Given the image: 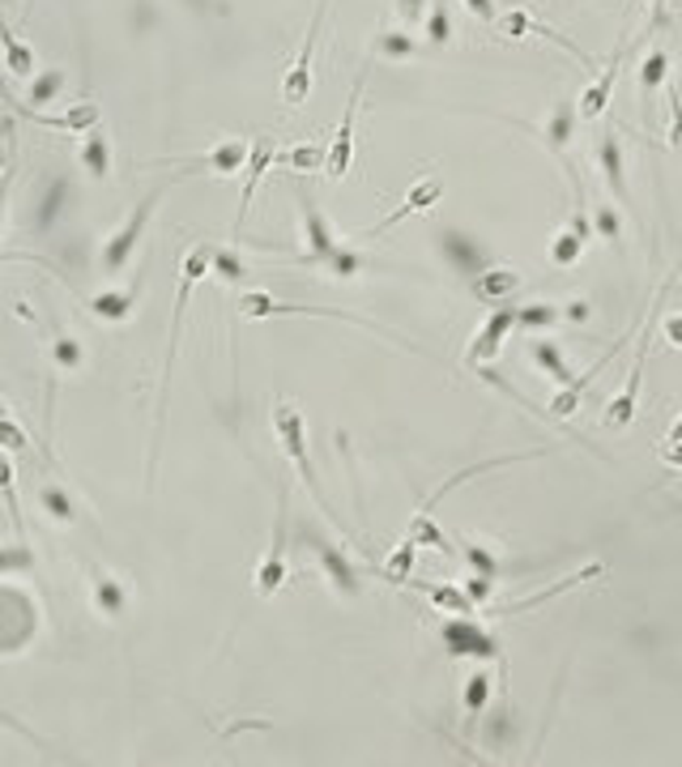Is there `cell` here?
Returning <instances> with one entry per match:
<instances>
[{
    "label": "cell",
    "instance_id": "cell-1",
    "mask_svg": "<svg viewBox=\"0 0 682 767\" xmlns=\"http://www.w3.org/2000/svg\"><path fill=\"white\" fill-rule=\"evenodd\" d=\"M214 265V247L205 239L184 252L180 260V290H175V316H171V337H166V358H163V388H159V413H154V443L163 436V422H166V392H171V371H175V358H180V333H184V311H189V299L196 290V282L210 274Z\"/></svg>",
    "mask_w": 682,
    "mask_h": 767
},
{
    "label": "cell",
    "instance_id": "cell-2",
    "mask_svg": "<svg viewBox=\"0 0 682 767\" xmlns=\"http://www.w3.org/2000/svg\"><path fill=\"white\" fill-rule=\"evenodd\" d=\"M163 192L166 184H154V188L145 192L141 201H136V209L129 214V218L120 222L115 231H111L108 239H103V252H99V269L108 277L115 274H124L129 269V260L136 256V244L145 239V226H150V218H154V209H159V201H163Z\"/></svg>",
    "mask_w": 682,
    "mask_h": 767
},
{
    "label": "cell",
    "instance_id": "cell-3",
    "mask_svg": "<svg viewBox=\"0 0 682 767\" xmlns=\"http://www.w3.org/2000/svg\"><path fill=\"white\" fill-rule=\"evenodd\" d=\"M273 431H277V439H282V452H286V457L295 461V469H299L303 487H307L312 499L320 503V512H328V521L337 524V512L328 508L325 491H320V478H316L312 457H307V422H303V410L295 406V401H277V406H273Z\"/></svg>",
    "mask_w": 682,
    "mask_h": 767
},
{
    "label": "cell",
    "instance_id": "cell-4",
    "mask_svg": "<svg viewBox=\"0 0 682 767\" xmlns=\"http://www.w3.org/2000/svg\"><path fill=\"white\" fill-rule=\"evenodd\" d=\"M439 640H444V653H448V657L499 661V665H503V644H499V635L487 627H478L469 614H452V618H444Z\"/></svg>",
    "mask_w": 682,
    "mask_h": 767
},
{
    "label": "cell",
    "instance_id": "cell-5",
    "mask_svg": "<svg viewBox=\"0 0 682 767\" xmlns=\"http://www.w3.org/2000/svg\"><path fill=\"white\" fill-rule=\"evenodd\" d=\"M295 201H299V218H303V256H299V265H312V269H325L328 260L337 256V247H342V239L333 235V226H328V218L320 214V205H316V196H312V188L307 184H295Z\"/></svg>",
    "mask_w": 682,
    "mask_h": 767
},
{
    "label": "cell",
    "instance_id": "cell-6",
    "mask_svg": "<svg viewBox=\"0 0 682 767\" xmlns=\"http://www.w3.org/2000/svg\"><path fill=\"white\" fill-rule=\"evenodd\" d=\"M303 542H312V554H316V563H320V572H325L328 589L333 593H342V597H358L363 593V580H358V567L350 563V554L337 546V542H328L320 529H303Z\"/></svg>",
    "mask_w": 682,
    "mask_h": 767
},
{
    "label": "cell",
    "instance_id": "cell-7",
    "mask_svg": "<svg viewBox=\"0 0 682 767\" xmlns=\"http://www.w3.org/2000/svg\"><path fill=\"white\" fill-rule=\"evenodd\" d=\"M363 85H367V69H358L355 90H350L346 111H342V124H337L333 141L325 145V175L328 180H346L350 166H355V115H358V103H363Z\"/></svg>",
    "mask_w": 682,
    "mask_h": 767
},
{
    "label": "cell",
    "instance_id": "cell-8",
    "mask_svg": "<svg viewBox=\"0 0 682 767\" xmlns=\"http://www.w3.org/2000/svg\"><path fill=\"white\" fill-rule=\"evenodd\" d=\"M517 329V307H508V303H495V311L482 320V329L474 333V341H469V350H465V367H491L495 358L503 355V341L512 337Z\"/></svg>",
    "mask_w": 682,
    "mask_h": 767
},
{
    "label": "cell",
    "instance_id": "cell-9",
    "mask_svg": "<svg viewBox=\"0 0 682 767\" xmlns=\"http://www.w3.org/2000/svg\"><path fill=\"white\" fill-rule=\"evenodd\" d=\"M286 487L277 491V517H273V542H269V550H265V559H261V567H256V593L261 597H273L282 584H286V575H291V567H286Z\"/></svg>",
    "mask_w": 682,
    "mask_h": 767
},
{
    "label": "cell",
    "instance_id": "cell-10",
    "mask_svg": "<svg viewBox=\"0 0 682 767\" xmlns=\"http://www.w3.org/2000/svg\"><path fill=\"white\" fill-rule=\"evenodd\" d=\"M576 103L572 99H559L554 108H550V115H546V124L542 129H529V124H520V129H529V133H538V141L546 145V154H554L559 163H563V171H568V180H572V188L580 184L576 180V163L568 158V145H572V137H576Z\"/></svg>",
    "mask_w": 682,
    "mask_h": 767
},
{
    "label": "cell",
    "instance_id": "cell-11",
    "mask_svg": "<svg viewBox=\"0 0 682 767\" xmlns=\"http://www.w3.org/2000/svg\"><path fill=\"white\" fill-rule=\"evenodd\" d=\"M325 18H328V0H316L312 27H307V39H303V52H299V60L291 64L286 82H282V99H286L291 108H299V103H307V94H312V60H316V43H320V30H325Z\"/></svg>",
    "mask_w": 682,
    "mask_h": 767
},
{
    "label": "cell",
    "instance_id": "cell-12",
    "mask_svg": "<svg viewBox=\"0 0 682 767\" xmlns=\"http://www.w3.org/2000/svg\"><path fill=\"white\" fill-rule=\"evenodd\" d=\"M593 158H598L601 180H605V188L614 192L619 209L631 214L635 205H631V188H628V150H623V137L614 129H605L598 137V145H593Z\"/></svg>",
    "mask_w": 682,
    "mask_h": 767
},
{
    "label": "cell",
    "instance_id": "cell-13",
    "mask_svg": "<svg viewBox=\"0 0 682 767\" xmlns=\"http://www.w3.org/2000/svg\"><path fill=\"white\" fill-rule=\"evenodd\" d=\"M628 52H631V34H623V43L614 48L610 64L601 69L593 82L584 85V94H580V103H576V115H580V120H601V115H605L610 99H614V82H619V73H623V60H628Z\"/></svg>",
    "mask_w": 682,
    "mask_h": 767
},
{
    "label": "cell",
    "instance_id": "cell-14",
    "mask_svg": "<svg viewBox=\"0 0 682 767\" xmlns=\"http://www.w3.org/2000/svg\"><path fill=\"white\" fill-rule=\"evenodd\" d=\"M247 166V141L226 137L214 150L196 154V158H180V175H240Z\"/></svg>",
    "mask_w": 682,
    "mask_h": 767
},
{
    "label": "cell",
    "instance_id": "cell-15",
    "mask_svg": "<svg viewBox=\"0 0 682 767\" xmlns=\"http://www.w3.org/2000/svg\"><path fill=\"white\" fill-rule=\"evenodd\" d=\"M13 111H18L22 120H30V124H39V129L69 133V137L90 133L94 124H103V111L94 108V103H78V108H69V111H55V115H48V111H39V108H27V103H13Z\"/></svg>",
    "mask_w": 682,
    "mask_h": 767
},
{
    "label": "cell",
    "instance_id": "cell-16",
    "mask_svg": "<svg viewBox=\"0 0 682 767\" xmlns=\"http://www.w3.org/2000/svg\"><path fill=\"white\" fill-rule=\"evenodd\" d=\"M439 201H444V184L427 175V180H418V184H414V188L406 192V201H401V205H397L393 214H384V218L376 222V226H367V231H363L358 239H376V235H384V231H393V226H397L401 218H409V214H427V209H431V205H439Z\"/></svg>",
    "mask_w": 682,
    "mask_h": 767
},
{
    "label": "cell",
    "instance_id": "cell-17",
    "mask_svg": "<svg viewBox=\"0 0 682 767\" xmlns=\"http://www.w3.org/2000/svg\"><path fill=\"white\" fill-rule=\"evenodd\" d=\"M589 239H593V222L584 214V205H576L572 222L550 239V265H554V269H572L576 260L584 256Z\"/></svg>",
    "mask_w": 682,
    "mask_h": 767
},
{
    "label": "cell",
    "instance_id": "cell-18",
    "mask_svg": "<svg viewBox=\"0 0 682 767\" xmlns=\"http://www.w3.org/2000/svg\"><path fill=\"white\" fill-rule=\"evenodd\" d=\"M495 27H499V34H512V39H520V34H542V39H550V43H559L568 55H576L580 64H593V60H589V52H584L580 43H572V39H568V34H559V30H550L546 22H538L529 9H508L503 18H495Z\"/></svg>",
    "mask_w": 682,
    "mask_h": 767
},
{
    "label": "cell",
    "instance_id": "cell-19",
    "mask_svg": "<svg viewBox=\"0 0 682 767\" xmlns=\"http://www.w3.org/2000/svg\"><path fill=\"white\" fill-rule=\"evenodd\" d=\"M644 362H649V329H644V341H640V350H635V362H631L623 392H619V397L610 401V410H605V427H614V431L631 427L635 406H640V376H644Z\"/></svg>",
    "mask_w": 682,
    "mask_h": 767
},
{
    "label": "cell",
    "instance_id": "cell-20",
    "mask_svg": "<svg viewBox=\"0 0 682 767\" xmlns=\"http://www.w3.org/2000/svg\"><path fill=\"white\" fill-rule=\"evenodd\" d=\"M277 163V150H273L269 137H256L247 145V166H244V196H240V218H235V239H240V231H244L247 222V205H252V196H256V184L265 180V171Z\"/></svg>",
    "mask_w": 682,
    "mask_h": 767
},
{
    "label": "cell",
    "instance_id": "cell-21",
    "mask_svg": "<svg viewBox=\"0 0 682 767\" xmlns=\"http://www.w3.org/2000/svg\"><path fill=\"white\" fill-rule=\"evenodd\" d=\"M670 82V52L653 48V52L640 60V108H644V124L653 129L656 120V90Z\"/></svg>",
    "mask_w": 682,
    "mask_h": 767
},
{
    "label": "cell",
    "instance_id": "cell-22",
    "mask_svg": "<svg viewBox=\"0 0 682 767\" xmlns=\"http://www.w3.org/2000/svg\"><path fill=\"white\" fill-rule=\"evenodd\" d=\"M520 269H512V265H487V269H478V277H474V295L482 303H512V295L520 290Z\"/></svg>",
    "mask_w": 682,
    "mask_h": 767
},
{
    "label": "cell",
    "instance_id": "cell-23",
    "mask_svg": "<svg viewBox=\"0 0 682 767\" xmlns=\"http://www.w3.org/2000/svg\"><path fill=\"white\" fill-rule=\"evenodd\" d=\"M90 602H94V610L103 618H124L129 614V589H124V580H115L111 572L94 567L90 572Z\"/></svg>",
    "mask_w": 682,
    "mask_h": 767
},
{
    "label": "cell",
    "instance_id": "cell-24",
    "mask_svg": "<svg viewBox=\"0 0 682 767\" xmlns=\"http://www.w3.org/2000/svg\"><path fill=\"white\" fill-rule=\"evenodd\" d=\"M529 355H533V362H538L554 384H563V388H589V380H584V376H572V367L563 362L559 341H550V337H533V341H529Z\"/></svg>",
    "mask_w": 682,
    "mask_h": 767
},
{
    "label": "cell",
    "instance_id": "cell-25",
    "mask_svg": "<svg viewBox=\"0 0 682 767\" xmlns=\"http://www.w3.org/2000/svg\"><path fill=\"white\" fill-rule=\"evenodd\" d=\"M406 589H418V593L436 605V610H444V614H474V610H478V602H474L465 589H457V584H439V580H409Z\"/></svg>",
    "mask_w": 682,
    "mask_h": 767
},
{
    "label": "cell",
    "instance_id": "cell-26",
    "mask_svg": "<svg viewBox=\"0 0 682 767\" xmlns=\"http://www.w3.org/2000/svg\"><path fill=\"white\" fill-rule=\"evenodd\" d=\"M136 299H141V282H136V286H124V290H103V295H94V299H90V311H94L99 320H108V325H124L136 311Z\"/></svg>",
    "mask_w": 682,
    "mask_h": 767
},
{
    "label": "cell",
    "instance_id": "cell-27",
    "mask_svg": "<svg viewBox=\"0 0 682 767\" xmlns=\"http://www.w3.org/2000/svg\"><path fill=\"white\" fill-rule=\"evenodd\" d=\"M598 575H605V563H589L584 572L563 575V580H559L554 589H546V593H533V597H525V602L503 605V610H491V614H495V618H512V614H520V610H533V605H542V602H550V597H559V593L576 589V584H584V580H598Z\"/></svg>",
    "mask_w": 682,
    "mask_h": 767
},
{
    "label": "cell",
    "instance_id": "cell-28",
    "mask_svg": "<svg viewBox=\"0 0 682 767\" xmlns=\"http://www.w3.org/2000/svg\"><path fill=\"white\" fill-rule=\"evenodd\" d=\"M82 166L90 180H108L111 175V137L103 133V124H94L90 133H82Z\"/></svg>",
    "mask_w": 682,
    "mask_h": 767
},
{
    "label": "cell",
    "instance_id": "cell-29",
    "mask_svg": "<svg viewBox=\"0 0 682 767\" xmlns=\"http://www.w3.org/2000/svg\"><path fill=\"white\" fill-rule=\"evenodd\" d=\"M439 252L448 256V265H452L457 274H478V269H482V252H478V239H469V235H457V231H448V235L439 239Z\"/></svg>",
    "mask_w": 682,
    "mask_h": 767
},
{
    "label": "cell",
    "instance_id": "cell-30",
    "mask_svg": "<svg viewBox=\"0 0 682 767\" xmlns=\"http://www.w3.org/2000/svg\"><path fill=\"white\" fill-rule=\"evenodd\" d=\"M0 494H4V508H9V524H13V533L27 542L22 503H18V469H13V452H4V448H0Z\"/></svg>",
    "mask_w": 682,
    "mask_h": 767
},
{
    "label": "cell",
    "instance_id": "cell-31",
    "mask_svg": "<svg viewBox=\"0 0 682 767\" xmlns=\"http://www.w3.org/2000/svg\"><path fill=\"white\" fill-rule=\"evenodd\" d=\"M406 538L414 542V546H431V550H444V554H457V542H452V538H448V533L439 529L436 517H431L427 508H418V517L409 521Z\"/></svg>",
    "mask_w": 682,
    "mask_h": 767
},
{
    "label": "cell",
    "instance_id": "cell-32",
    "mask_svg": "<svg viewBox=\"0 0 682 767\" xmlns=\"http://www.w3.org/2000/svg\"><path fill=\"white\" fill-rule=\"evenodd\" d=\"M491 691H495V678L487 669H474L469 678H465V691H461V708L469 720H478V716L487 713V704H491Z\"/></svg>",
    "mask_w": 682,
    "mask_h": 767
},
{
    "label": "cell",
    "instance_id": "cell-33",
    "mask_svg": "<svg viewBox=\"0 0 682 767\" xmlns=\"http://www.w3.org/2000/svg\"><path fill=\"white\" fill-rule=\"evenodd\" d=\"M589 222H593V239H605L610 247H623V209L619 205L601 201V205H593Z\"/></svg>",
    "mask_w": 682,
    "mask_h": 767
},
{
    "label": "cell",
    "instance_id": "cell-34",
    "mask_svg": "<svg viewBox=\"0 0 682 767\" xmlns=\"http://www.w3.org/2000/svg\"><path fill=\"white\" fill-rule=\"evenodd\" d=\"M414 559H418V546H414V542H401V546H393V554H388V559H384V580H388V584H393V589H406L409 584V575H414Z\"/></svg>",
    "mask_w": 682,
    "mask_h": 767
},
{
    "label": "cell",
    "instance_id": "cell-35",
    "mask_svg": "<svg viewBox=\"0 0 682 767\" xmlns=\"http://www.w3.org/2000/svg\"><path fill=\"white\" fill-rule=\"evenodd\" d=\"M39 508H43L55 524H73V517H78L73 499H69V491H64L60 482H43V487H39Z\"/></svg>",
    "mask_w": 682,
    "mask_h": 767
},
{
    "label": "cell",
    "instance_id": "cell-36",
    "mask_svg": "<svg viewBox=\"0 0 682 767\" xmlns=\"http://www.w3.org/2000/svg\"><path fill=\"white\" fill-rule=\"evenodd\" d=\"M376 55H384V60H409V55H423V43L409 39V30H380L376 34Z\"/></svg>",
    "mask_w": 682,
    "mask_h": 767
},
{
    "label": "cell",
    "instance_id": "cell-37",
    "mask_svg": "<svg viewBox=\"0 0 682 767\" xmlns=\"http://www.w3.org/2000/svg\"><path fill=\"white\" fill-rule=\"evenodd\" d=\"M48 355H52V362L60 367V371H82L85 367V350L73 333H55L52 346H48Z\"/></svg>",
    "mask_w": 682,
    "mask_h": 767
},
{
    "label": "cell",
    "instance_id": "cell-38",
    "mask_svg": "<svg viewBox=\"0 0 682 767\" xmlns=\"http://www.w3.org/2000/svg\"><path fill=\"white\" fill-rule=\"evenodd\" d=\"M423 34L431 48H444L452 39V13H448V0H431L427 4V18H423Z\"/></svg>",
    "mask_w": 682,
    "mask_h": 767
},
{
    "label": "cell",
    "instance_id": "cell-39",
    "mask_svg": "<svg viewBox=\"0 0 682 767\" xmlns=\"http://www.w3.org/2000/svg\"><path fill=\"white\" fill-rule=\"evenodd\" d=\"M457 554H465V563L474 567V575H487V580H499V572H503L499 554H495L491 546H482V542H465V538H461V546H457Z\"/></svg>",
    "mask_w": 682,
    "mask_h": 767
},
{
    "label": "cell",
    "instance_id": "cell-40",
    "mask_svg": "<svg viewBox=\"0 0 682 767\" xmlns=\"http://www.w3.org/2000/svg\"><path fill=\"white\" fill-rule=\"evenodd\" d=\"M559 320H563L559 303H525V307H517V329H550Z\"/></svg>",
    "mask_w": 682,
    "mask_h": 767
},
{
    "label": "cell",
    "instance_id": "cell-41",
    "mask_svg": "<svg viewBox=\"0 0 682 767\" xmlns=\"http://www.w3.org/2000/svg\"><path fill=\"white\" fill-rule=\"evenodd\" d=\"M60 90H64V69H43V73H34V78H30L27 103L43 108V103H52Z\"/></svg>",
    "mask_w": 682,
    "mask_h": 767
},
{
    "label": "cell",
    "instance_id": "cell-42",
    "mask_svg": "<svg viewBox=\"0 0 682 767\" xmlns=\"http://www.w3.org/2000/svg\"><path fill=\"white\" fill-rule=\"evenodd\" d=\"M367 265H371V260H367L363 252H355V247L342 244V247H337V256H333V260L325 265V274L342 277V282H350V277H358L363 269H367Z\"/></svg>",
    "mask_w": 682,
    "mask_h": 767
},
{
    "label": "cell",
    "instance_id": "cell-43",
    "mask_svg": "<svg viewBox=\"0 0 682 767\" xmlns=\"http://www.w3.org/2000/svg\"><path fill=\"white\" fill-rule=\"evenodd\" d=\"M277 163L295 166V171H325V150H320V145H295V150H277Z\"/></svg>",
    "mask_w": 682,
    "mask_h": 767
},
{
    "label": "cell",
    "instance_id": "cell-44",
    "mask_svg": "<svg viewBox=\"0 0 682 767\" xmlns=\"http://www.w3.org/2000/svg\"><path fill=\"white\" fill-rule=\"evenodd\" d=\"M665 108H670V129H665V141L670 150L682 154V90L674 82H665Z\"/></svg>",
    "mask_w": 682,
    "mask_h": 767
},
{
    "label": "cell",
    "instance_id": "cell-45",
    "mask_svg": "<svg viewBox=\"0 0 682 767\" xmlns=\"http://www.w3.org/2000/svg\"><path fill=\"white\" fill-rule=\"evenodd\" d=\"M210 274H218L222 282H231V286H235V282H244V277H247V265L235 256V252L214 247V265H210Z\"/></svg>",
    "mask_w": 682,
    "mask_h": 767
},
{
    "label": "cell",
    "instance_id": "cell-46",
    "mask_svg": "<svg viewBox=\"0 0 682 767\" xmlns=\"http://www.w3.org/2000/svg\"><path fill=\"white\" fill-rule=\"evenodd\" d=\"M34 567V550L27 542H18V546H0V575L9 572H30Z\"/></svg>",
    "mask_w": 682,
    "mask_h": 767
},
{
    "label": "cell",
    "instance_id": "cell-47",
    "mask_svg": "<svg viewBox=\"0 0 682 767\" xmlns=\"http://www.w3.org/2000/svg\"><path fill=\"white\" fill-rule=\"evenodd\" d=\"M0 448H4V452H27L30 448L27 431H22L13 418H0Z\"/></svg>",
    "mask_w": 682,
    "mask_h": 767
},
{
    "label": "cell",
    "instance_id": "cell-48",
    "mask_svg": "<svg viewBox=\"0 0 682 767\" xmlns=\"http://www.w3.org/2000/svg\"><path fill=\"white\" fill-rule=\"evenodd\" d=\"M580 392H584V388H563V392H559V397H554V401H550V418H572L576 410H580Z\"/></svg>",
    "mask_w": 682,
    "mask_h": 767
},
{
    "label": "cell",
    "instance_id": "cell-49",
    "mask_svg": "<svg viewBox=\"0 0 682 767\" xmlns=\"http://www.w3.org/2000/svg\"><path fill=\"white\" fill-rule=\"evenodd\" d=\"M397 18H401L406 27H418V22L427 18V0H397Z\"/></svg>",
    "mask_w": 682,
    "mask_h": 767
},
{
    "label": "cell",
    "instance_id": "cell-50",
    "mask_svg": "<svg viewBox=\"0 0 682 767\" xmlns=\"http://www.w3.org/2000/svg\"><path fill=\"white\" fill-rule=\"evenodd\" d=\"M469 9V18H478L482 27H495V0H461Z\"/></svg>",
    "mask_w": 682,
    "mask_h": 767
},
{
    "label": "cell",
    "instance_id": "cell-51",
    "mask_svg": "<svg viewBox=\"0 0 682 767\" xmlns=\"http://www.w3.org/2000/svg\"><path fill=\"white\" fill-rule=\"evenodd\" d=\"M491 589H495V580H487V575H474V580L465 584V593H469V597H474L478 605L491 602Z\"/></svg>",
    "mask_w": 682,
    "mask_h": 767
},
{
    "label": "cell",
    "instance_id": "cell-52",
    "mask_svg": "<svg viewBox=\"0 0 682 767\" xmlns=\"http://www.w3.org/2000/svg\"><path fill=\"white\" fill-rule=\"evenodd\" d=\"M559 307H563V320H572V325H584V320L593 316V307H589V303H584V299L559 303Z\"/></svg>",
    "mask_w": 682,
    "mask_h": 767
},
{
    "label": "cell",
    "instance_id": "cell-53",
    "mask_svg": "<svg viewBox=\"0 0 682 767\" xmlns=\"http://www.w3.org/2000/svg\"><path fill=\"white\" fill-rule=\"evenodd\" d=\"M661 337H665L670 346H679V350H682V316H679V311L661 320Z\"/></svg>",
    "mask_w": 682,
    "mask_h": 767
},
{
    "label": "cell",
    "instance_id": "cell-54",
    "mask_svg": "<svg viewBox=\"0 0 682 767\" xmlns=\"http://www.w3.org/2000/svg\"><path fill=\"white\" fill-rule=\"evenodd\" d=\"M670 30V0H653V18H649V34Z\"/></svg>",
    "mask_w": 682,
    "mask_h": 767
},
{
    "label": "cell",
    "instance_id": "cell-55",
    "mask_svg": "<svg viewBox=\"0 0 682 767\" xmlns=\"http://www.w3.org/2000/svg\"><path fill=\"white\" fill-rule=\"evenodd\" d=\"M9 180H13V175L4 171V175H0V235H4V222H9Z\"/></svg>",
    "mask_w": 682,
    "mask_h": 767
},
{
    "label": "cell",
    "instance_id": "cell-56",
    "mask_svg": "<svg viewBox=\"0 0 682 767\" xmlns=\"http://www.w3.org/2000/svg\"><path fill=\"white\" fill-rule=\"evenodd\" d=\"M661 461L682 469V443H665V448H661Z\"/></svg>",
    "mask_w": 682,
    "mask_h": 767
},
{
    "label": "cell",
    "instance_id": "cell-57",
    "mask_svg": "<svg viewBox=\"0 0 682 767\" xmlns=\"http://www.w3.org/2000/svg\"><path fill=\"white\" fill-rule=\"evenodd\" d=\"M665 443H682V418L670 427V436H665Z\"/></svg>",
    "mask_w": 682,
    "mask_h": 767
},
{
    "label": "cell",
    "instance_id": "cell-58",
    "mask_svg": "<svg viewBox=\"0 0 682 767\" xmlns=\"http://www.w3.org/2000/svg\"><path fill=\"white\" fill-rule=\"evenodd\" d=\"M9 171V150H0V175Z\"/></svg>",
    "mask_w": 682,
    "mask_h": 767
},
{
    "label": "cell",
    "instance_id": "cell-59",
    "mask_svg": "<svg viewBox=\"0 0 682 767\" xmlns=\"http://www.w3.org/2000/svg\"><path fill=\"white\" fill-rule=\"evenodd\" d=\"M0 418H9V406H4V401H0Z\"/></svg>",
    "mask_w": 682,
    "mask_h": 767
}]
</instances>
